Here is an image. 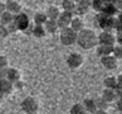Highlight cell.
I'll list each match as a JSON object with an SVG mask.
<instances>
[{
    "label": "cell",
    "instance_id": "obj_11",
    "mask_svg": "<svg viewBox=\"0 0 122 114\" xmlns=\"http://www.w3.org/2000/svg\"><path fill=\"white\" fill-rule=\"evenodd\" d=\"M5 9H6V12L11 13L13 15H15V14H19L21 12V5H20L19 1H16V0H6Z\"/></svg>",
    "mask_w": 122,
    "mask_h": 114
},
{
    "label": "cell",
    "instance_id": "obj_12",
    "mask_svg": "<svg viewBox=\"0 0 122 114\" xmlns=\"http://www.w3.org/2000/svg\"><path fill=\"white\" fill-rule=\"evenodd\" d=\"M13 91H14V85H13L11 81H9L8 79L0 80V93H1L4 96H5V95H10Z\"/></svg>",
    "mask_w": 122,
    "mask_h": 114
},
{
    "label": "cell",
    "instance_id": "obj_43",
    "mask_svg": "<svg viewBox=\"0 0 122 114\" xmlns=\"http://www.w3.org/2000/svg\"><path fill=\"white\" fill-rule=\"evenodd\" d=\"M73 1H76V3H79V1H81V0H73Z\"/></svg>",
    "mask_w": 122,
    "mask_h": 114
},
{
    "label": "cell",
    "instance_id": "obj_22",
    "mask_svg": "<svg viewBox=\"0 0 122 114\" xmlns=\"http://www.w3.org/2000/svg\"><path fill=\"white\" fill-rule=\"evenodd\" d=\"M33 20H34V24H38V25H44L46 22L48 20V17L44 12H38L35 13L34 17H33Z\"/></svg>",
    "mask_w": 122,
    "mask_h": 114
},
{
    "label": "cell",
    "instance_id": "obj_28",
    "mask_svg": "<svg viewBox=\"0 0 122 114\" xmlns=\"http://www.w3.org/2000/svg\"><path fill=\"white\" fill-rule=\"evenodd\" d=\"M96 100V105H97V109H102V110H107V108H108V104L105 99H103L102 96H99V98H96L94 99Z\"/></svg>",
    "mask_w": 122,
    "mask_h": 114
},
{
    "label": "cell",
    "instance_id": "obj_37",
    "mask_svg": "<svg viewBox=\"0 0 122 114\" xmlns=\"http://www.w3.org/2000/svg\"><path fill=\"white\" fill-rule=\"evenodd\" d=\"M117 110L122 113V96L117 99Z\"/></svg>",
    "mask_w": 122,
    "mask_h": 114
},
{
    "label": "cell",
    "instance_id": "obj_32",
    "mask_svg": "<svg viewBox=\"0 0 122 114\" xmlns=\"http://www.w3.org/2000/svg\"><path fill=\"white\" fill-rule=\"evenodd\" d=\"M9 66V58L4 54H0V67H8Z\"/></svg>",
    "mask_w": 122,
    "mask_h": 114
},
{
    "label": "cell",
    "instance_id": "obj_27",
    "mask_svg": "<svg viewBox=\"0 0 122 114\" xmlns=\"http://www.w3.org/2000/svg\"><path fill=\"white\" fill-rule=\"evenodd\" d=\"M103 5H105V1H103V0H91V8L97 13L102 12Z\"/></svg>",
    "mask_w": 122,
    "mask_h": 114
},
{
    "label": "cell",
    "instance_id": "obj_39",
    "mask_svg": "<svg viewBox=\"0 0 122 114\" xmlns=\"http://www.w3.org/2000/svg\"><path fill=\"white\" fill-rule=\"evenodd\" d=\"M5 10H6V9H5V3H1V1H0V14H3Z\"/></svg>",
    "mask_w": 122,
    "mask_h": 114
},
{
    "label": "cell",
    "instance_id": "obj_41",
    "mask_svg": "<svg viewBox=\"0 0 122 114\" xmlns=\"http://www.w3.org/2000/svg\"><path fill=\"white\" fill-rule=\"evenodd\" d=\"M3 100H4V95H3L1 93H0V104L3 103Z\"/></svg>",
    "mask_w": 122,
    "mask_h": 114
},
{
    "label": "cell",
    "instance_id": "obj_45",
    "mask_svg": "<svg viewBox=\"0 0 122 114\" xmlns=\"http://www.w3.org/2000/svg\"><path fill=\"white\" fill-rule=\"evenodd\" d=\"M121 75H122V74H121Z\"/></svg>",
    "mask_w": 122,
    "mask_h": 114
},
{
    "label": "cell",
    "instance_id": "obj_16",
    "mask_svg": "<svg viewBox=\"0 0 122 114\" xmlns=\"http://www.w3.org/2000/svg\"><path fill=\"white\" fill-rule=\"evenodd\" d=\"M101 13H103V14H106V15H110V17H116L120 12L113 3H105Z\"/></svg>",
    "mask_w": 122,
    "mask_h": 114
},
{
    "label": "cell",
    "instance_id": "obj_18",
    "mask_svg": "<svg viewBox=\"0 0 122 114\" xmlns=\"http://www.w3.org/2000/svg\"><path fill=\"white\" fill-rule=\"evenodd\" d=\"M113 47L115 46H107V44H98L97 46V54L99 57H105L108 54L113 53Z\"/></svg>",
    "mask_w": 122,
    "mask_h": 114
},
{
    "label": "cell",
    "instance_id": "obj_44",
    "mask_svg": "<svg viewBox=\"0 0 122 114\" xmlns=\"http://www.w3.org/2000/svg\"><path fill=\"white\" fill-rule=\"evenodd\" d=\"M29 114H39V113L37 112V113H29Z\"/></svg>",
    "mask_w": 122,
    "mask_h": 114
},
{
    "label": "cell",
    "instance_id": "obj_21",
    "mask_svg": "<svg viewBox=\"0 0 122 114\" xmlns=\"http://www.w3.org/2000/svg\"><path fill=\"white\" fill-rule=\"evenodd\" d=\"M46 14H47V17H48V19L57 20L58 17H59V14H61V9L58 8V6H56V5H51V6L47 9Z\"/></svg>",
    "mask_w": 122,
    "mask_h": 114
},
{
    "label": "cell",
    "instance_id": "obj_5",
    "mask_svg": "<svg viewBox=\"0 0 122 114\" xmlns=\"http://www.w3.org/2000/svg\"><path fill=\"white\" fill-rule=\"evenodd\" d=\"M77 34H78V33H76V32L73 29H71L69 27H68V28L62 29L61 36H59L62 44H64V46H72V44L77 43Z\"/></svg>",
    "mask_w": 122,
    "mask_h": 114
},
{
    "label": "cell",
    "instance_id": "obj_6",
    "mask_svg": "<svg viewBox=\"0 0 122 114\" xmlns=\"http://www.w3.org/2000/svg\"><path fill=\"white\" fill-rule=\"evenodd\" d=\"M67 66L72 70H77V68H79L81 66L83 65V56L77 52H72L69 53V56L67 57Z\"/></svg>",
    "mask_w": 122,
    "mask_h": 114
},
{
    "label": "cell",
    "instance_id": "obj_29",
    "mask_svg": "<svg viewBox=\"0 0 122 114\" xmlns=\"http://www.w3.org/2000/svg\"><path fill=\"white\" fill-rule=\"evenodd\" d=\"M115 30H117V33L122 32V12H120L116 15V29Z\"/></svg>",
    "mask_w": 122,
    "mask_h": 114
},
{
    "label": "cell",
    "instance_id": "obj_36",
    "mask_svg": "<svg viewBox=\"0 0 122 114\" xmlns=\"http://www.w3.org/2000/svg\"><path fill=\"white\" fill-rule=\"evenodd\" d=\"M116 43H118L120 46H122V32H118L116 36Z\"/></svg>",
    "mask_w": 122,
    "mask_h": 114
},
{
    "label": "cell",
    "instance_id": "obj_33",
    "mask_svg": "<svg viewBox=\"0 0 122 114\" xmlns=\"http://www.w3.org/2000/svg\"><path fill=\"white\" fill-rule=\"evenodd\" d=\"M6 27H8V29H9V33H15V32H18V28H16L15 23H14V19H13V22L9 23Z\"/></svg>",
    "mask_w": 122,
    "mask_h": 114
},
{
    "label": "cell",
    "instance_id": "obj_3",
    "mask_svg": "<svg viewBox=\"0 0 122 114\" xmlns=\"http://www.w3.org/2000/svg\"><path fill=\"white\" fill-rule=\"evenodd\" d=\"M20 108L25 114L29 113H37L39 109V102L34 96H26L23 99V102L20 103Z\"/></svg>",
    "mask_w": 122,
    "mask_h": 114
},
{
    "label": "cell",
    "instance_id": "obj_17",
    "mask_svg": "<svg viewBox=\"0 0 122 114\" xmlns=\"http://www.w3.org/2000/svg\"><path fill=\"white\" fill-rule=\"evenodd\" d=\"M30 34L35 38H44L47 36V32H46V28L44 25H38V24H34L31 27V32Z\"/></svg>",
    "mask_w": 122,
    "mask_h": 114
},
{
    "label": "cell",
    "instance_id": "obj_14",
    "mask_svg": "<svg viewBox=\"0 0 122 114\" xmlns=\"http://www.w3.org/2000/svg\"><path fill=\"white\" fill-rule=\"evenodd\" d=\"M6 79L14 84V83H16V81L21 80V74H20V71L18 70V68H15V67H8Z\"/></svg>",
    "mask_w": 122,
    "mask_h": 114
},
{
    "label": "cell",
    "instance_id": "obj_40",
    "mask_svg": "<svg viewBox=\"0 0 122 114\" xmlns=\"http://www.w3.org/2000/svg\"><path fill=\"white\" fill-rule=\"evenodd\" d=\"M93 114H110L107 110H102V109H97L96 112H94Z\"/></svg>",
    "mask_w": 122,
    "mask_h": 114
},
{
    "label": "cell",
    "instance_id": "obj_1",
    "mask_svg": "<svg viewBox=\"0 0 122 114\" xmlns=\"http://www.w3.org/2000/svg\"><path fill=\"white\" fill-rule=\"evenodd\" d=\"M77 43L83 49H91L98 46V34L92 29H83L77 34Z\"/></svg>",
    "mask_w": 122,
    "mask_h": 114
},
{
    "label": "cell",
    "instance_id": "obj_23",
    "mask_svg": "<svg viewBox=\"0 0 122 114\" xmlns=\"http://www.w3.org/2000/svg\"><path fill=\"white\" fill-rule=\"evenodd\" d=\"M103 85H105L106 89H116L117 88V77L116 76H107L105 81H103Z\"/></svg>",
    "mask_w": 122,
    "mask_h": 114
},
{
    "label": "cell",
    "instance_id": "obj_35",
    "mask_svg": "<svg viewBox=\"0 0 122 114\" xmlns=\"http://www.w3.org/2000/svg\"><path fill=\"white\" fill-rule=\"evenodd\" d=\"M13 85H14V89H18V90H21V89L24 88V83H23V81H21V80L16 81V83H14Z\"/></svg>",
    "mask_w": 122,
    "mask_h": 114
},
{
    "label": "cell",
    "instance_id": "obj_7",
    "mask_svg": "<svg viewBox=\"0 0 122 114\" xmlns=\"http://www.w3.org/2000/svg\"><path fill=\"white\" fill-rule=\"evenodd\" d=\"M74 18L73 13H69V12H61L59 17L57 19V24L59 27V29H64V28H68L71 25V22L72 19Z\"/></svg>",
    "mask_w": 122,
    "mask_h": 114
},
{
    "label": "cell",
    "instance_id": "obj_9",
    "mask_svg": "<svg viewBox=\"0 0 122 114\" xmlns=\"http://www.w3.org/2000/svg\"><path fill=\"white\" fill-rule=\"evenodd\" d=\"M89 9H91V3H89L88 0H81L79 3L76 4L73 14L76 17H82V15L87 14V13L89 12Z\"/></svg>",
    "mask_w": 122,
    "mask_h": 114
},
{
    "label": "cell",
    "instance_id": "obj_25",
    "mask_svg": "<svg viewBox=\"0 0 122 114\" xmlns=\"http://www.w3.org/2000/svg\"><path fill=\"white\" fill-rule=\"evenodd\" d=\"M76 1L73 0H63L62 1V8H63V12H69V13H73L74 12V8H76Z\"/></svg>",
    "mask_w": 122,
    "mask_h": 114
},
{
    "label": "cell",
    "instance_id": "obj_15",
    "mask_svg": "<svg viewBox=\"0 0 122 114\" xmlns=\"http://www.w3.org/2000/svg\"><path fill=\"white\" fill-rule=\"evenodd\" d=\"M82 104H83V107L86 109V112H87V114H93L94 112L97 110L96 100H94L93 98H86Z\"/></svg>",
    "mask_w": 122,
    "mask_h": 114
},
{
    "label": "cell",
    "instance_id": "obj_24",
    "mask_svg": "<svg viewBox=\"0 0 122 114\" xmlns=\"http://www.w3.org/2000/svg\"><path fill=\"white\" fill-rule=\"evenodd\" d=\"M69 114H87V112H86V109H84L82 103H76L72 105Z\"/></svg>",
    "mask_w": 122,
    "mask_h": 114
},
{
    "label": "cell",
    "instance_id": "obj_4",
    "mask_svg": "<svg viewBox=\"0 0 122 114\" xmlns=\"http://www.w3.org/2000/svg\"><path fill=\"white\" fill-rule=\"evenodd\" d=\"M14 23H15L18 30H21V32H24V33L31 27L30 18L23 12H20L19 14L14 15Z\"/></svg>",
    "mask_w": 122,
    "mask_h": 114
},
{
    "label": "cell",
    "instance_id": "obj_30",
    "mask_svg": "<svg viewBox=\"0 0 122 114\" xmlns=\"http://www.w3.org/2000/svg\"><path fill=\"white\" fill-rule=\"evenodd\" d=\"M113 56L117 58V60H122V46H120V44H117V46H115L113 47Z\"/></svg>",
    "mask_w": 122,
    "mask_h": 114
},
{
    "label": "cell",
    "instance_id": "obj_10",
    "mask_svg": "<svg viewBox=\"0 0 122 114\" xmlns=\"http://www.w3.org/2000/svg\"><path fill=\"white\" fill-rule=\"evenodd\" d=\"M101 63L107 70H116L118 67V60H117L113 54H108V56L101 57Z\"/></svg>",
    "mask_w": 122,
    "mask_h": 114
},
{
    "label": "cell",
    "instance_id": "obj_34",
    "mask_svg": "<svg viewBox=\"0 0 122 114\" xmlns=\"http://www.w3.org/2000/svg\"><path fill=\"white\" fill-rule=\"evenodd\" d=\"M6 75H8V67H0V80L6 79Z\"/></svg>",
    "mask_w": 122,
    "mask_h": 114
},
{
    "label": "cell",
    "instance_id": "obj_8",
    "mask_svg": "<svg viewBox=\"0 0 122 114\" xmlns=\"http://www.w3.org/2000/svg\"><path fill=\"white\" fill-rule=\"evenodd\" d=\"M98 44H107V46H115L116 44V34L113 32H106L98 34Z\"/></svg>",
    "mask_w": 122,
    "mask_h": 114
},
{
    "label": "cell",
    "instance_id": "obj_2",
    "mask_svg": "<svg viewBox=\"0 0 122 114\" xmlns=\"http://www.w3.org/2000/svg\"><path fill=\"white\" fill-rule=\"evenodd\" d=\"M96 23L102 30L106 32H113L116 29V17H110L103 13H97Z\"/></svg>",
    "mask_w": 122,
    "mask_h": 114
},
{
    "label": "cell",
    "instance_id": "obj_26",
    "mask_svg": "<svg viewBox=\"0 0 122 114\" xmlns=\"http://www.w3.org/2000/svg\"><path fill=\"white\" fill-rule=\"evenodd\" d=\"M13 19H14V15L6 10L3 14H0V24H3V25H8L10 22H13Z\"/></svg>",
    "mask_w": 122,
    "mask_h": 114
},
{
    "label": "cell",
    "instance_id": "obj_20",
    "mask_svg": "<svg viewBox=\"0 0 122 114\" xmlns=\"http://www.w3.org/2000/svg\"><path fill=\"white\" fill-rule=\"evenodd\" d=\"M44 28H46L47 34H54V33H57V32H58L59 27H58V24H57V20L48 19L46 22V24H44Z\"/></svg>",
    "mask_w": 122,
    "mask_h": 114
},
{
    "label": "cell",
    "instance_id": "obj_31",
    "mask_svg": "<svg viewBox=\"0 0 122 114\" xmlns=\"http://www.w3.org/2000/svg\"><path fill=\"white\" fill-rule=\"evenodd\" d=\"M9 34L10 33H9L8 27L0 24V38H6V37H9Z\"/></svg>",
    "mask_w": 122,
    "mask_h": 114
},
{
    "label": "cell",
    "instance_id": "obj_38",
    "mask_svg": "<svg viewBox=\"0 0 122 114\" xmlns=\"http://www.w3.org/2000/svg\"><path fill=\"white\" fill-rule=\"evenodd\" d=\"M113 4L116 5V8L118 9V12H122V0H116Z\"/></svg>",
    "mask_w": 122,
    "mask_h": 114
},
{
    "label": "cell",
    "instance_id": "obj_19",
    "mask_svg": "<svg viewBox=\"0 0 122 114\" xmlns=\"http://www.w3.org/2000/svg\"><path fill=\"white\" fill-rule=\"evenodd\" d=\"M101 96L105 99L108 104H111V103H113V102H116V100H117L116 90H113V89H105Z\"/></svg>",
    "mask_w": 122,
    "mask_h": 114
},
{
    "label": "cell",
    "instance_id": "obj_13",
    "mask_svg": "<svg viewBox=\"0 0 122 114\" xmlns=\"http://www.w3.org/2000/svg\"><path fill=\"white\" fill-rule=\"evenodd\" d=\"M69 28L73 29L76 33H79L81 30L84 29V20L81 17H74L73 19H72V22H71Z\"/></svg>",
    "mask_w": 122,
    "mask_h": 114
},
{
    "label": "cell",
    "instance_id": "obj_42",
    "mask_svg": "<svg viewBox=\"0 0 122 114\" xmlns=\"http://www.w3.org/2000/svg\"><path fill=\"white\" fill-rule=\"evenodd\" d=\"M103 1H105V3H115L116 0H103Z\"/></svg>",
    "mask_w": 122,
    "mask_h": 114
}]
</instances>
